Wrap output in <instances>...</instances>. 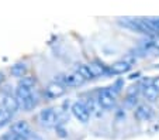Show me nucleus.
<instances>
[{"label":"nucleus","mask_w":159,"mask_h":140,"mask_svg":"<svg viewBox=\"0 0 159 140\" xmlns=\"http://www.w3.org/2000/svg\"><path fill=\"white\" fill-rule=\"evenodd\" d=\"M83 106L87 109V112L89 113H92V112H96V102L93 101V99H87V101H84V104H83Z\"/></svg>","instance_id":"18"},{"label":"nucleus","mask_w":159,"mask_h":140,"mask_svg":"<svg viewBox=\"0 0 159 140\" xmlns=\"http://www.w3.org/2000/svg\"><path fill=\"white\" fill-rule=\"evenodd\" d=\"M89 68H90V71H92V74H93L94 76L102 75V74L106 72V68L103 67L102 64H96V62H94V64H90Z\"/></svg>","instance_id":"16"},{"label":"nucleus","mask_w":159,"mask_h":140,"mask_svg":"<svg viewBox=\"0 0 159 140\" xmlns=\"http://www.w3.org/2000/svg\"><path fill=\"white\" fill-rule=\"evenodd\" d=\"M58 82L62 84L63 86L65 85H68V86H79V85H83L84 84V79L82 78L78 72H72V74H68V75H59Z\"/></svg>","instance_id":"2"},{"label":"nucleus","mask_w":159,"mask_h":140,"mask_svg":"<svg viewBox=\"0 0 159 140\" xmlns=\"http://www.w3.org/2000/svg\"><path fill=\"white\" fill-rule=\"evenodd\" d=\"M45 94L48 95L49 98H59L65 94V86L55 81V82L48 84V86L45 88Z\"/></svg>","instance_id":"7"},{"label":"nucleus","mask_w":159,"mask_h":140,"mask_svg":"<svg viewBox=\"0 0 159 140\" xmlns=\"http://www.w3.org/2000/svg\"><path fill=\"white\" fill-rule=\"evenodd\" d=\"M134 115L138 120H141V122H147V120H149V119L153 116V110L149 105L142 104V105H138V106H137Z\"/></svg>","instance_id":"6"},{"label":"nucleus","mask_w":159,"mask_h":140,"mask_svg":"<svg viewBox=\"0 0 159 140\" xmlns=\"http://www.w3.org/2000/svg\"><path fill=\"white\" fill-rule=\"evenodd\" d=\"M3 81H4V74H3V72H0V84L3 82Z\"/></svg>","instance_id":"21"},{"label":"nucleus","mask_w":159,"mask_h":140,"mask_svg":"<svg viewBox=\"0 0 159 140\" xmlns=\"http://www.w3.org/2000/svg\"><path fill=\"white\" fill-rule=\"evenodd\" d=\"M151 23V26H152V30L155 31V33H159V18H148Z\"/></svg>","instance_id":"19"},{"label":"nucleus","mask_w":159,"mask_h":140,"mask_svg":"<svg viewBox=\"0 0 159 140\" xmlns=\"http://www.w3.org/2000/svg\"><path fill=\"white\" fill-rule=\"evenodd\" d=\"M10 119H11V113L7 112L4 108L0 109V126H4L6 123H9Z\"/></svg>","instance_id":"17"},{"label":"nucleus","mask_w":159,"mask_h":140,"mask_svg":"<svg viewBox=\"0 0 159 140\" xmlns=\"http://www.w3.org/2000/svg\"><path fill=\"white\" fill-rule=\"evenodd\" d=\"M72 113H73V116L78 119L79 122H82V123L89 122L90 113L87 112V109L83 106L82 102H75V104L72 105Z\"/></svg>","instance_id":"4"},{"label":"nucleus","mask_w":159,"mask_h":140,"mask_svg":"<svg viewBox=\"0 0 159 140\" xmlns=\"http://www.w3.org/2000/svg\"><path fill=\"white\" fill-rule=\"evenodd\" d=\"M11 75L13 76H17V78H23V76H25V74H27V65L23 64V62H18V64H14L11 67Z\"/></svg>","instance_id":"10"},{"label":"nucleus","mask_w":159,"mask_h":140,"mask_svg":"<svg viewBox=\"0 0 159 140\" xmlns=\"http://www.w3.org/2000/svg\"><path fill=\"white\" fill-rule=\"evenodd\" d=\"M116 104V96L113 95V92L110 89H104V91L100 92L99 95V105L102 108H106V109H110L113 108Z\"/></svg>","instance_id":"5"},{"label":"nucleus","mask_w":159,"mask_h":140,"mask_svg":"<svg viewBox=\"0 0 159 140\" xmlns=\"http://www.w3.org/2000/svg\"><path fill=\"white\" fill-rule=\"evenodd\" d=\"M3 106H4V109H6L7 112H10L11 115L20 109L18 101L16 99V96H11V95H6V96L3 98Z\"/></svg>","instance_id":"8"},{"label":"nucleus","mask_w":159,"mask_h":140,"mask_svg":"<svg viewBox=\"0 0 159 140\" xmlns=\"http://www.w3.org/2000/svg\"><path fill=\"white\" fill-rule=\"evenodd\" d=\"M31 91L33 89H28V88H23V86H18L17 91H16V99L17 101H21V99H25V98L31 96Z\"/></svg>","instance_id":"14"},{"label":"nucleus","mask_w":159,"mask_h":140,"mask_svg":"<svg viewBox=\"0 0 159 140\" xmlns=\"http://www.w3.org/2000/svg\"><path fill=\"white\" fill-rule=\"evenodd\" d=\"M0 109H2V108H0Z\"/></svg>","instance_id":"22"},{"label":"nucleus","mask_w":159,"mask_h":140,"mask_svg":"<svg viewBox=\"0 0 159 140\" xmlns=\"http://www.w3.org/2000/svg\"><path fill=\"white\" fill-rule=\"evenodd\" d=\"M35 105H37V101L33 98V95H31V96H28V98H25V99H21V101H18V106L23 108L24 110L34 109V108H35Z\"/></svg>","instance_id":"13"},{"label":"nucleus","mask_w":159,"mask_h":140,"mask_svg":"<svg viewBox=\"0 0 159 140\" xmlns=\"http://www.w3.org/2000/svg\"><path fill=\"white\" fill-rule=\"evenodd\" d=\"M75 72H78L79 75L82 76V78L84 79V81H87V79H92L94 78V75L92 74V71H90L89 65H83V64H79L78 67H76V71Z\"/></svg>","instance_id":"11"},{"label":"nucleus","mask_w":159,"mask_h":140,"mask_svg":"<svg viewBox=\"0 0 159 140\" xmlns=\"http://www.w3.org/2000/svg\"><path fill=\"white\" fill-rule=\"evenodd\" d=\"M11 133L18 134V136H21L25 140L30 139V137H33L31 129H30V126H28V123L25 122V120H18V122L13 123L11 125Z\"/></svg>","instance_id":"3"},{"label":"nucleus","mask_w":159,"mask_h":140,"mask_svg":"<svg viewBox=\"0 0 159 140\" xmlns=\"http://www.w3.org/2000/svg\"><path fill=\"white\" fill-rule=\"evenodd\" d=\"M129 68H131V65H129L128 62H125L124 60L123 61H117L111 65V71L114 74H124V72H127Z\"/></svg>","instance_id":"12"},{"label":"nucleus","mask_w":159,"mask_h":140,"mask_svg":"<svg viewBox=\"0 0 159 140\" xmlns=\"http://www.w3.org/2000/svg\"><path fill=\"white\" fill-rule=\"evenodd\" d=\"M18 86H23V88H28V89H33L35 86V79L33 76H23L20 79V84Z\"/></svg>","instance_id":"15"},{"label":"nucleus","mask_w":159,"mask_h":140,"mask_svg":"<svg viewBox=\"0 0 159 140\" xmlns=\"http://www.w3.org/2000/svg\"><path fill=\"white\" fill-rule=\"evenodd\" d=\"M39 122L45 128H54L58 125V115L54 109H44L39 113Z\"/></svg>","instance_id":"1"},{"label":"nucleus","mask_w":159,"mask_h":140,"mask_svg":"<svg viewBox=\"0 0 159 140\" xmlns=\"http://www.w3.org/2000/svg\"><path fill=\"white\" fill-rule=\"evenodd\" d=\"M151 85H152L153 88H155L156 91L159 92V76H156V78H153V79H152V84H151Z\"/></svg>","instance_id":"20"},{"label":"nucleus","mask_w":159,"mask_h":140,"mask_svg":"<svg viewBox=\"0 0 159 140\" xmlns=\"http://www.w3.org/2000/svg\"><path fill=\"white\" fill-rule=\"evenodd\" d=\"M144 96L148 102H155L159 98V92L156 91L152 85H145L144 86Z\"/></svg>","instance_id":"9"}]
</instances>
